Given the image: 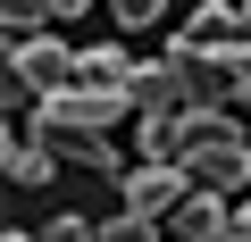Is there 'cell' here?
Segmentation results:
<instances>
[{
	"instance_id": "ac0fdd59",
	"label": "cell",
	"mask_w": 251,
	"mask_h": 242,
	"mask_svg": "<svg viewBox=\"0 0 251 242\" xmlns=\"http://www.w3.org/2000/svg\"><path fill=\"white\" fill-rule=\"evenodd\" d=\"M50 9H59V17H84V9H92V0H50Z\"/></svg>"
},
{
	"instance_id": "4fadbf2b",
	"label": "cell",
	"mask_w": 251,
	"mask_h": 242,
	"mask_svg": "<svg viewBox=\"0 0 251 242\" xmlns=\"http://www.w3.org/2000/svg\"><path fill=\"white\" fill-rule=\"evenodd\" d=\"M50 17H59V9H50V0H0V25H9L17 42H34V34L50 25Z\"/></svg>"
},
{
	"instance_id": "30bf717a",
	"label": "cell",
	"mask_w": 251,
	"mask_h": 242,
	"mask_svg": "<svg viewBox=\"0 0 251 242\" xmlns=\"http://www.w3.org/2000/svg\"><path fill=\"white\" fill-rule=\"evenodd\" d=\"M42 142H50L59 159H75V167L117 176V142H109V134H92V126H42Z\"/></svg>"
},
{
	"instance_id": "8992f818",
	"label": "cell",
	"mask_w": 251,
	"mask_h": 242,
	"mask_svg": "<svg viewBox=\"0 0 251 242\" xmlns=\"http://www.w3.org/2000/svg\"><path fill=\"white\" fill-rule=\"evenodd\" d=\"M0 167H9V184L42 192V184H50V167H59V151L42 142V126H9V134H0Z\"/></svg>"
},
{
	"instance_id": "ffe728a7",
	"label": "cell",
	"mask_w": 251,
	"mask_h": 242,
	"mask_svg": "<svg viewBox=\"0 0 251 242\" xmlns=\"http://www.w3.org/2000/svg\"><path fill=\"white\" fill-rule=\"evenodd\" d=\"M243 34H251V0H243Z\"/></svg>"
},
{
	"instance_id": "52a82bcc",
	"label": "cell",
	"mask_w": 251,
	"mask_h": 242,
	"mask_svg": "<svg viewBox=\"0 0 251 242\" xmlns=\"http://www.w3.org/2000/svg\"><path fill=\"white\" fill-rule=\"evenodd\" d=\"M168 59H176V75H184L193 109H218L226 92H243V84H234V67H226V50H184V42H176Z\"/></svg>"
},
{
	"instance_id": "d6986e66",
	"label": "cell",
	"mask_w": 251,
	"mask_h": 242,
	"mask_svg": "<svg viewBox=\"0 0 251 242\" xmlns=\"http://www.w3.org/2000/svg\"><path fill=\"white\" fill-rule=\"evenodd\" d=\"M0 242H34V234H0Z\"/></svg>"
},
{
	"instance_id": "277c9868",
	"label": "cell",
	"mask_w": 251,
	"mask_h": 242,
	"mask_svg": "<svg viewBox=\"0 0 251 242\" xmlns=\"http://www.w3.org/2000/svg\"><path fill=\"white\" fill-rule=\"evenodd\" d=\"M184 192H193V176H184L176 159H151V167L126 176V209H134V217H168Z\"/></svg>"
},
{
	"instance_id": "5b68a950",
	"label": "cell",
	"mask_w": 251,
	"mask_h": 242,
	"mask_svg": "<svg viewBox=\"0 0 251 242\" xmlns=\"http://www.w3.org/2000/svg\"><path fill=\"white\" fill-rule=\"evenodd\" d=\"M9 67H17L34 92H67V84H75V50H67L59 34H34V42H17V50H9Z\"/></svg>"
},
{
	"instance_id": "7a4b0ae2",
	"label": "cell",
	"mask_w": 251,
	"mask_h": 242,
	"mask_svg": "<svg viewBox=\"0 0 251 242\" xmlns=\"http://www.w3.org/2000/svg\"><path fill=\"white\" fill-rule=\"evenodd\" d=\"M126 109H134L126 92H84V84H67V92H42V117H34V126H92V134H109Z\"/></svg>"
},
{
	"instance_id": "7c38bea8",
	"label": "cell",
	"mask_w": 251,
	"mask_h": 242,
	"mask_svg": "<svg viewBox=\"0 0 251 242\" xmlns=\"http://www.w3.org/2000/svg\"><path fill=\"white\" fill-rule=\"evenodd\" d=\"M143 159H184V142H193V109H176V117H143Z\"/></svg>"
},
{
	"instance_id": "3957f363",
	"label": "cell",
	"mask_w": 251,
	"mask_h": 242,
	"mask_svg": "<svg viewBox=\"0 0 251 242\" xmlns=\"http://www.w3.org/2000/svg\"><path fill=\"white\" fill-rule=\"evenodd\" d=\"M126 100H134V117H176V109H193L176 59H143L134 75H126Z\"/></svg>"
},
{
	"instance_id": "e0dca14e",
	"label": "cell",
	"mask_w": 251,
	"mask_h": 242,
	"mask_svg": "<svg viewBox=\"0 0 251 242\" xmlns=\"http://www.w3.org/2000/svg\"><path fill=\"white\" fill-rule=\"evenodd\" d=\"M226 242H251V200H243V209H226Z\"/></svg>"
},
{
	"instance_id": "5bb4252c",
	"label": "cell",
	"mask_w": 251,
	"mask_h": 242,
	"mask_svg": "<svg viewBox=\"0 0 251 242\" xmlns=\"http://www.w3.org/2000/svg\"><path fill=\"white\" fill-rule=\"evenodd\" d=\"M100 242H159V217H134V209H117V217H100Z\"/></svg>"
},
{
	"instance_id": "7402d4cb",
	"label": "cell",
	"mask_w": 251,
	"mask_h": 242,
	"mask_svg": "<svg viewBox=\"0 0 251 242\" xmlns=\"http://www.w3.org/2000/svg\"><path fill=\"white\" fill-rule=\"evenodd\" d=\"M218 242H226V234H218Z\"/></svg>"
},
{
	"instance_id": "8fae6325",
	"label": "cell",
	"mask_w": 251,
	"mask_h": 242,
	"mask_svg": "<svg viewBox=\"0 0 251 242\" xmlns=\"http://www.w3.org/2000/svg\"><path fill=\"white\" fill-rule=\"evenodd\" d=\"M126 75H134V59H126V50H75V84L84 92H126Z\"/></svg>"
},
{
	"instance_id": "9a60e30c",
	"label": "cell",
	"mask_w": 251,
	"mask_h": 242,
	"mask_svg": "<svg viewBox=\"0 0 251 242\" xmlns=\"http://www.w3.org/2000/svg\"><path fill=\"white\" fill-rule=\"evenodd\" d=\"M42 242H100V225H84V217H50Z\"/></svg>"
},
{
	"instance_id": "44dd1931",
	"label": "cell",
	"mask_w": 251,
	"mask_h": 242,
	"mask_svg": "<svg viewBox=\"0 0 251 242\" xmlns=\"http://www.w3.org/2000/svg\"><path fill=\"white\" fill-rule=\"evenodd\" d=\"M243 109H251V92H243Z\"/></svg>"
},
{
	"instance_id": "9c48e42d",
	"label": "cell",
	"mask_w": 251,
	"mask_h": 242,
	"mask_svg": "<svg viewBox=\"0 0 251 242\" xmlns=\"http://www.w3.org/2000/svg\"><path fill=\"white\" fill-rule=\"evenodd\" d=\"M218 234H226V200L193 184V192L168 209V242H218Z\"/></svg>"
},
{
	"instance_id": "2e32d148",
	"label": "cell",
	"mask_w": 251,
	"mask_h": 242,
	"mask_svg": "<svg viewBox=\"0 0 251 242\" xmlns=\"http://www.w3.org/2000/svg\"><path fill=\"white\" fill-rule=\"evenodd\" d=\"M109 17H117V25H151V17H159V0H109Z\"/></svg>"
},
{
	"instance_id": "6da1fadb",
	"label": "cell",
	"mask_w": 251,
	"mask_h": 242,
	"mask_svg": "<svg viewBox=\"0 0 251 242\" xmlns=\"http://www.w3.org/2000/svg\"><path fill=\"white\" fill-rule=\"evenodd\" d=\"M201 192H243L251 184V142H243V126L226 109H193V142H184V159H176Z\"/></svg>"
},
{
	"instance_id": "ba28073f",
	"label": "cell",
	"mask_w": 251,
	"mask_h": 242,
	"mask_svg": "<svg viewBox=\"0 0 251 242\" xmlns=\"http://www.w3.org/2000/svg\"><path fill=\"white\" fill-rule=\"evenodd\" d=\"M176 42H184V50H234V42H251V34H243V9H234V0H201Z\"/></svg>"
}]
</instances>
